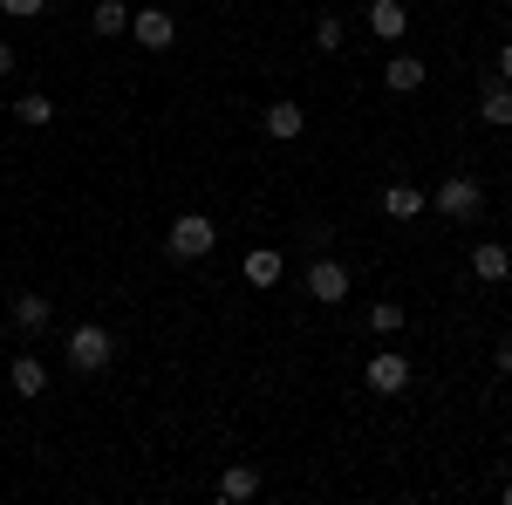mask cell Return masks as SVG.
Returning a JSON list of instances; mask_svg holds the SVG:
<instances>
[{
  "mask_svg": "<svg viewBox=\"0 0 512 505\" xmlns=\"http://www.w3.org/2000/svg\"><path fill=\"white\" fill-rule=\"evenodd\" d=\"M478 117H485V130H512V82H485Z\"/></svg>",
  "mask_w": 512,
  "mask_h": 505,
  "instance_id": "obj_13",
  "label": "cell"
},
{
  "mask_svg": "<svg viewBox=\"0 0 512 505\" xmlns=\"http://www.w3.org/2000/svg\"><path fill=\"white\" fill-rule=\"evenodd\" d=\"M506 253H512V239H506Z\"/></svg>",
  "mask_w": 512,
  "mask_h": 505,
  "instance_id": "obj_26",
  "label": "cell"
},
{
  "mask_svg": "<svg viewBox=\"0 0 512 505\" xmlns=\"http://www.w3.org/2000/svg\"><path fill=\"white\" fill-rule=\"evenodd\" d=\"M499 499H506V505H512V485H499Z\"/></svg>",
  "mask_w": 512,
  "mask_h": 505,
  "instance_id": "obj_25",
  "label": "cell"
},
{
  "mask_svg": "<svg viewBox=\"0 0 512 505\" xmlns=\"http://www.w3.org/2000/svg\"><path fill=\"white\" fill-rule=\"evenodd\" d=\"M110 362H117V335H110L103 321L69 328V369H76V376H103Z\"/></svg>",
  "mask_w": 512,
  "mask_h": 505,
  "instance_id": "obj_1",
  "label": "cell"
},
{
  "mask_svg": "<svg viewBox=\"0 0 512 505\" xmlns=\"http://www.w3.org/2000/svg\"><path fill=\"white\" fill-rule=\"evenodd\" d=\"M342 35H349V28H342L335 14H321V21H315V48H321V55H335V48H342Z\"/></svg>",
  "mask_w": 512,
  "mask_h": 505,
  "instance_id": "obj_20",
  "label": "cell"
},
{
  "mask_svg": "<svg viewBox=\"0 0 512 505\" xmlns=\"http://www.w3.org/2000/svg\"><path fill=\"white\" fill-rule=\"evenodd\" d=\"M212 246H219V226H212L205 212H178L171 233H164V253H171V260H205Z\"/></svg>",
  "mask_w": 512,
  "mask_h": 505,
  "instance_id": "obj_2",
  "label": "cell"
},
{
  "mask_svg": "<svg viewBox=\"0 0 512 505\" xmlns=\"http://www.w3.org/2000/svg\"><path fill=\"white\" fill-rule=\"evenodd\" d=\"M431 205H437V219H458V226H472L478 212H485V185L458 171V178H444V185L431 192Z\"/></svg>",
  "mask_w": 512,
  "mask_h": 505,
  "instance_id": "obj_3",
  "label": "cell"
},
{
  "mask_svg": "<svg viewBox=\"0 0 512 505\" xmlns=\"http://www.w3.org/2000/svg\"><path fill=\"white\" fill-rule=\"evenodd\" d=\"M308 294H315L321 308L349 301V267H342V260H315V267H308Z\"/></svg>",
  "mask_w": 512,
  "mask_h": 505,
  "instance_id": "obj_8",
  "label": "cell"
},
{
  "mask_svg": "<svg viewBox=\"0 0 512 505\" xmlns=\"http://www.w3.org/2000/svg\"><path fill=\"white\" fill-rule=\"evenodd\" d=\"M130 41L151 48V55H164V48L178 41V21H171L164 7H130Z\"/></svg>",
  "mask_w": 512,
  "mask_h": 505,
  "instance_id": "obj_5",
  "label": "cell"
},
{
  "mask_svg": "<svg viewBox=\"0 0 512 505\" xmlns=\"http://www.w3.org/2000/svg\"><path fill=\"white\" fill-rule=\"evenodd\" d=\"M362 383L376 389V396H403V389H410V355L403 349H376L369 369H362Z\"/></svg>",
  "mask_w": 512,
  "mask_h": 505,
  "instance_id": "obj_4",
  "label": "cell"
},
{
  "mask_svg": "<svg viewBox=\"0 0 512 505\" xmlns=\"http://www.w3.org/2000/svg\"><path fill=\"white\" fill-rule=\"evenodd\" d=\"M280 273H287V260H280L274 246H253V253H246V280H253V287H280Z\"/></svg>",
  "mask_w": 512,
  "mask_h": 505,
  "instance_id": "obj_16",
  "label": "cell"
},
{
  "mask_svg": "<svg viewBox=\"0 0 512 505\" xmlns=\"http://www.w3.org/2000/svg\"><path fill=\"white\" fill-rule=\"evenodd\" d=\"M89 35H103V41L130 35V7H123V0H96V7H89Z\"/></svg>",
  "mask_w": 512,
  "mask_h": 505,
  "instance_id": "obj_15",
  "label": "cell"
},
{
  "mask_svg": "<svg viewBox=\"0 0 512 505\" xmlns=\"http://www.w3.org/2000/svg\"><path fill=\"white\" fill-rule=\"evenodd\" d=\"M424 76H431V69H424L417 55H390V62H383V89H390V96H410V89H424Z\"/></svg>",
  "mask_w": 512,
  "mask_h": 505,
  "instance_id": "obj_11",
  "label": "cell"
},
{
  "mask_svg": "<svg viewBox=\"0 0 512 505\" xmlns=\"http://www.w3.org/2000/svg\"><path fill=\"white\" fill-rule=\"evenodd\" d=\"M362 28H369L376 41H403V35H410V7H403V0H369Z\"/></svg>",
  "mask_w": 512,
  "mask_h": 505,
  "instance_id": "obj_7",
  "label": "cell"
},
{
  "mask_svg": "<svg viewBox=\"0 0 512 505\" xmlns=\"http://www.w3.org/2000/svg\"><path fill=\"white\" fill-rule=\"evenodd\" d=\"M260 499V465H226L219 471V505H246Z\"/></svg>",
  "mask_w": 512,
  "mask_h": 505,
  "instance_id": "obj_10",
  "label": "cell"
},
{
  "mask_svg": "<svg viewBox=\"0 0 512 505\" xmlns=\"http://www.w3.org/2000/svg\"><path fill=\"white\" fill-rule=\"evenodd\" d=\"M492 369H506V376H512V335H506V342H492Z\"/></svg>",
  "mask_w": 512,
  "mask_h": 505,
  "instance_id": "obj_22",
  "label": "cell"
},
{
  "mask_svg": "<svg viewBox=\"0 0 512 505\" xmlns=\"http://www.w3.org/2000/svg\"><path fill=\"white\" fill-rule=\"evenodd\" d=\"M14 117L28 123V130H48V123H55V103H48V96H41V89H28V96H21V103H14Z\"/></svg>",
  "mask_w": 512,
  "mask_h": 505,
  "instance_id": "obj_19",
  "label": "cell"
},
{
  "mask_svg": "<svg viewBox=\"0 0 512 505\" xmlns=\"http://www.w3.org/2000/svg\"><path fill=\"white\" fill-rule=\"evenodd\" d=\"M260 130H267L274 144H294V137L308 130V110H301L294 96H274V103H267V117H260Z\"/></svg>",
  "mask_w": 512,
  "mask_h": 505,
  "instance_id": "obj_6",
  "label": "cell"
},
{
  "mask_svg": "<svg viewBox=\"0 0 512 505\" xmlns=\"http://www.w3.org/2000/svg\"><path fill=\"white\" fill-rule=\"evenodd\" d=\"M7 383H14V396H41V389H48V369H41V355H14Z\"/></svg>",
  "mask_w": 512,
  "mask_h": 505,
  "instance_id": "obj_17",
  "label": "cell"
},
{
  "mask_svg": "<svg viewBox=\"0 0 512 505\" xmlns=\"http://www.w3.org/2000/svg\"><path fill=\"white\" fill-rule=\"evenodd\" d=\"M48 0H0V14H14V21H35Z\"/></svg>",
  "mask_w": 512,
  "mask_h": 505,
  "instance_id": "obj_21",
  "label": "cell"
},
{
  "mask_svg": "<svg viewBox=\"0 0 512 505\" xmlns=\"http://www.w3.org/2000/svg\"><path fill=\"white\" fill-rule=\"evenodd\" d=\"M403 321H410L403 301H376V308H369V335H376V342H390V335H403Z\"/></svg>",
  "mask_w": 512,
  "mask_h": 505,
  "instance_id": "obj_18",
  "label": "cell"
},
{
  "mask_svg": "<svg viewBox=\"0 0 512 505\" xmlns=\"http://www.w3.org/2000/svg\"><path fill=\"white\" fill-rule=\"evenodd\" d=\"M48 321H55V301L48 294H14V328L21 335H41Z\"/></svg>",
  "mask_w": 512,
  "mask_h": 505,
  "instance_id": "obj_14",
  "label": "cell"
},
{
  "mask_svg": "<svg viewBox=\"0 0 512 505\" xmlns=\"http://www.w3.org/2000/svg\"><path fill=\"white\" fill-rule=\"evenodd\" d=\"M417 212H431L424 185H383V219H417Z\"/></svg>",
  "mask_w": 512,
  "mask_h": 505,
  "instance_id": "obj_12",
  "label": "cell"
},
{
  "mask_svg": "<svg viewBox=\"0 0 512 505\" xmlns=\"http://www.w3.org/2000/svg\"><path fill=\"white\" fill-rule=\"evenodd\" d=\"M0 76H14V48L7 41H0Z\"/></svg>",
  "mask_w": 512,
  "mask_h": 505,
  "instance_id": "obj_24",
  "label": "cell"
},
{
  "mask_svg": "<svg viewBox=\"0 0 512 505\" xmlns=\"http://www.w3.org/2000/svg\"><path fill=\"white\" fill-rule=\"evenodd\" d=\"M472 273L485 280V287H499V280L512 273V253H506V239H478V246H472Z\"/></svg>",
  "mask_w": 512,
  "mask_h": 505,
  "instance_id": "obj_9",
  "label": "cell"
},
{
  "mask_svg": "<svg viewBox=\"0 0 512 505\" xmlns=\"http://www.w3.org/2000/svg\"><path fill=\"white\" fill-rule=\"evenodd\" d=\"M492 82H512V41L499 48V76H492Z\"/></svg>",
  "mask_w": 512,
  "mask_h": 505,
  "instance_id": "obj_23",
  "label": "cell"
}]
</instances>
